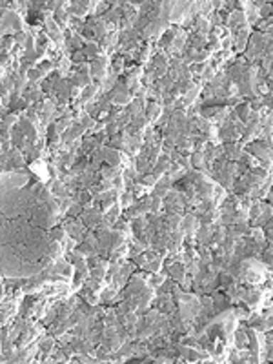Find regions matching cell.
Wrapping results in <instances>:
<instances>
[{
  "mask_svg": "<svg viewBox=\"0 0 273 364\" xmlns=\"http://www.w3.org/2000/svg\"><path fill=\"white\" fill-rule=\"evenodd\" d=\"M51 213L50 203L28 175H0V277L41 272L51 255Z\"/></svg>",
  "mask_w": 273,
  "mask_h": 364,
  "instance_id": "obj_1",
  "label": "cell"
}]
</instances>
